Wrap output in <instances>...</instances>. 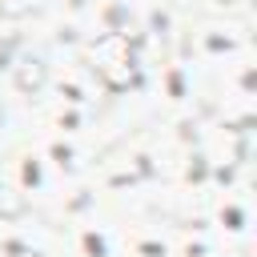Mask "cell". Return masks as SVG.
Here are the masks:
<instances>
[{
    "label": "cell",
    "mask_w": 257,
    "mask_h": 257,
    "mask_svg": "<svg viewBox=\"0 0 257 257\" xmlns=\"http://www.w3.org/2000/svg\"><path fill=\"white\" fill-rule=\"evenodd\" d=\"M96 72L104 76L108 88H128L133 84V64H128V44L120 36H104L96 44Z\"/></svg>",
    "instance_id": "1"
},
{
    "label": "cell",
    "mask_w": 257,
    "mask_h": 257,
    "mask_svg": "<svg viewBox=\"0 0 257 257\" xmlns=\"http://www.w3.org/2000/svg\"><path fill=\"white\" fill-rule=\"evenodd\" d=\"M16 84L24 88V92H32V88H40L44 84V64L40 60H20V68H16Z\"/></svg>",
    "instance_id": "2"
},
{
    "label": "cell",
    "mask_w": 257,
    "mask_h": 257,
    "mask_svg": "<svg viewBox=\"0 0 257 257\" xmlns=\"http://www.w3.org/2000/svg\"><path fill=\"white\" fill-rule=\"evenodd\" d=\"M0 60H4V48H0Z\"/></svg>",
    "instance_id": "3"
}]
</instances>
